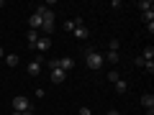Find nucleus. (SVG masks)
<instances>
[{"label":"nucleus","instance_id":"2eb2a0df","mask_svg":"<svg viewBox=\"0 0 154 115\" xmlns=\"http://www.w3.org/2000/svg\"><path fill=\"white\" fill-rule=\"evenodd\" d=\"M36 41H38V31H28V44L36 46Z\"/></svg>","mask_w":154,"mask_h":115},{"label":"nucleus","instance_id":"a211bd4d","mask_svg":"<svg viewBox=\"0 0 154 115\" xmlns=\"http://www.w3.org/2000/svg\"><path fill=\"white\" fill-rule=\"evenodd\" d=\"M108 51H118V38H113V41H110V46H108Z\"/></svg>","mask_w":154,"mask_h":115},{"label":"nucleus","instance_id":"f03ea898","mask_svg":"<svg viewBox=\"0 0 154 115\" xmlns=\"http://www.w3.org/2000/svg\"><path fill=\"white\" fill-rule=\"evenodd\" d=\"M49 69H51V82H54V84H62L67 79V72L59 69V59H51L49 61Z\"/></svg>","mask_w":154,"mask_h":115},{"label":"nucleus","instance_id":"0eeeda50","mask_svg":"<svg viewBox=\"0 0 154 115\" xmlns=\"http://www.w3.org/2000/svg\"><path fill=\"white\" fill-rule=\"evenodd\" d=\"M49 46H51L49 36H38V41H36V46H33V49H38V51H46Z\"/></svg>","mask_w":154,"mask_h":115},{"label":"nucleus","instance_id":"20e7f679","mask_svg":"<svg viewBox=\"0 0 154 115\" xmlns=\"http://www.w3.org/2000/svg\"><path fill=\"white\" fill-rule=\"evenodd\" d=\"M13 110H16V113H26V110H31V100H28L26 95H16V97H13Z\"/></svg>","mask_w":154,"mask_h":115},{"label":"nucleus","instance_id":"412c9836","mask_svg":"<svg viewBox=\"0 0 154 115\" xmlns=\"http://www.w3.org/2000/svg\"><path fill=\"white\" fill-rule=\"evenodd\" d=\"M21 115H33V113H31V110H26V113H21Z\"/></svg>","mask_w":154,"mask_h":115},{"label":"nucleus","instance_id":"6ab92c4d","mask_svg":"<svg viewBox=\"0 0 154 115\" xmlns=\"http://www.w3.org/2000/svg\"><path fill=\"white\" fill-rule=\"evenodd\" d=\"M80 115H93V110L90 108H80Z\"/></svg>","mask_w":154,"mask_h":115},{"label":"nucleus","instance_id":"39448f33","mask_svg":"<svg viewBox=\"0 0 154 115\" xmlns=\"http://www.w3.org/2000/svg\"><path fill=\"white\" fill-rule=\"evenodd\" d=\"M41 31H46V36L54 31V13H51L49 8H44V23H41Z\"/></svg>","mask_w":154,"mask_h":115},{"label":"nucleus","instance_id":"423d86ee","mask_svg":"<svg viewBox=\"0 0 154 115\" xmlns=\"http://www.w3.org/2000/svg\"><path fill=\"white\" fill-rule=\"evenodd\" d=\"M75 23H77V26H75V31H72V33H75L77 38H82V41H85V38L90 36V31H88V28H85V23H82V18H75Z\"/></svg>","mask_w":154,"mask_h":115},{"label":"nucleus","instance_id":"5701e85b","mask_svg":"<svg viewBox=\"0 0 154 115\" xmlns=\"http://www.w3.org/2000/svg\"><path fill=\"white\" fill-rule=\"evenodd\" d=\"M13 115H21V113H16V110H13Z\"/></svg>","mask_w":154,"mask_h":115},{"label":"nucleus","instance_id":"6e6552de","mask_svg":"<svg viewBox=\"0 0 154 115\" xmlns=\"http://www.w3.org/2000/svg\"><path fill=\"white\" fill-rule=\"evenodd\" d=\"M38 72H41V56H38V59H33L31 64H28V74H31V77H36Z\"/></svg>","mask_w":154,"mask_h":115},{"label":"nucleus","instance_id":"ddd939ff","mask_svg":"<svg viewBox=\"0 0 154 115\" xmlns=\"http://www.w3.org/2000/svg\"><path fill=\"white\" fill-rule=\"evenodd\" d=\"M105 61H110V64H118V51H108V54H103Z\"/></svg>","mask_w":154,"mask_h":115},{"label":"nucleus","instance_id":"4468645a","mask_svg":"<svg viewBox=\"0 0 154 115\" xmlns=\"http://www.w3.org/2000/svg\"><path fill=\"white\" fill-rule=\"evenodd\" d=\"M118 79H121V74H118V69H108V82H118Z\"/></svg>","mask_w":154,"mask_h":115},{"label":"nucleus","instance_id":"b1692460","mask_svg":"<svg viewBox=\"0 0 154 115\" xmlns=\"http://www.w3.org/2000/svg\"><path fill=\"white\" fill-rule=\"evenodd\" d=\"M0 33H3V26H0Z\"/></svg>","mask_w":154,"mask_h":115},{"label":"nucleus","instance_id":"1a4fd4ad","mask_svg":"<svg viewBox=\"0 0 154 115\" xmlns=\"http://www.w3.org/2000/svg\"><path fill=\"white\" fill-rule=\"evenodd\" d=\"M72 66H75V59H72V56H64V59H59V69H72Z\"/></svg>","mask_w":154,"mask_h":115},{"label":"nucleus","instance_id":"f8f14e48","mask_svg":"<svg viewBox=\"0 0 154 115\" xmlns=\"http://www.w3.org/2000/svg\"><path fill=\"white\" fill-rule=\"evenodd\" d=\"M126 90H128V82H126V79L121 77V79L116 82V92H126Z\"/></svg>","mask_w":154,"mask_h":115},{"label":"nucleus","instance_id":"393cba45","mask_svg":"<svg viewBox=\"0 0 154 115\" xmlns=\"http://www.w3.org/2000/svg\"><path fill=\"white\" fill-rule=\"evenodd\" d=\"M0 8H3V3H0Z\"/></svg>","mask_w":154,"mask_h":115},{"label":"nucleus","instance_id":"aec40b11","mask_svg":"<svg viewBox=\"0 0 154 115\" xmlns=\"http://www.w3.org/2000/svg\"><path fill=\"white\" fill-rule=\"evenodd\" d=\"M108 115H118V110H108Z\"/></svg>","mask_w":154,"mask_h":115},{"label":"nucleus","instance_id":"4be33fe9","mask_svg":"<svg viewBox=\"0 0 154 115\" xmlns=\"http://www.w3.org/2000/svg\"><path fill=\"white\" fill-rule=\"evenodd\" d=\"M3 54H5V51H3V46H0V59H3Z\"/></svg>","mask_w":154,"mask_h":115},{"label":"nucleus","instance_id":"dca6fc26","mask_svg":"<svg viewBox=\"0 0 154 115\" xmlns=\"http://www.w3.org/2000/svg\"><path fill=\"white\" fill-rule=\"evenodd\" d=\"M139 8H141V13H149V10H152V3H146V0H141V3H139Z\"/></svg>","mask_w":154,"mask_h":115},{"label":"nucleus","instance_id":"9b49d317","mask_svg":"<svg viewBox=\"0 0 154 115\" xmlns=\"http://www.w3.org/2000/svg\"><path fill=\"white\" fill-rule=\"evenodd\" d=\"M18 61H21V59H18V54H8L5 56V64L8 66H18Z\"/></svg>","mask_w":154,"mask_h":115},{"label":"nucleus","instance_id":"9d476101","mask_svg":"<svg viewBox=\"0 0 154 115\" xmlns=\"http://www.w3.org/2000/svg\"><path fill=\"white\" fill-rule=\"evenodd\" d=\"M141 59H144V61H154V49H152V46H146V49H144Z\"/></svg>","mask_w":154,"mask_h":115},{"label":"nucleus","instance_id":"f3484780","mask_svg":"<svg viewBox=\"0 0 154 115\" xmlns=\"http://www.w3.org/2000/svg\"><path fill=\"white\" fill-rule=\"evenodd\" d=\"M75 26H77L75 18H72V21H64V28H67V31H75Z\"/></svg>","mask_w":154,"mask_h":115},{"label":"nucleus","instance_id":"f257e3e1","mask_svg":"<svg viewBox=\"0 0 154 115\" xmlns=\"http://www.w3.org/2000/svg\"><path fill=\"white\" fill-rule=\"evenodd\" d=\"M85 61H88V66H90V69H103V64H105V56L100 54V51L90 49L88 54H85Z\"/></svg>","mask_w":154,"mask_h":115},{"label":"nucleus","instance_id":"7ed1b4c3","mask_svg":"<svg viewBox=\"0 0 154 115\" xmlns=\"http://www.w3.org/2000/svg\"><path fill=\"white\" fill-rule=\"evenodd\" d=\"M44 8H46V5H36L33 16L28 18V26H31V31H38V28H41V23H44Z\"/></svg>","mask_w":154,"mask_h":115}]
</instances>
